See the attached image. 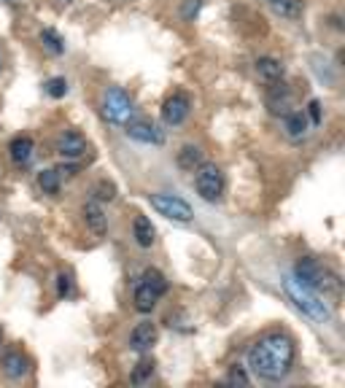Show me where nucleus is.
<instances>
[{"mask_svg":"<svg viewBox=\"0 0 345 388\" xmlns=\"http://www.w3.org/2000/svg\"><path fill=\"white\" fill-rule=\"evenodd\" d=\"M294 356V340L283 332H270L248 351V367L265 380H281L289 375Z\"/></svg>","mask_w":345,"mask_h":388,"instance_id":"obj_1","label":"nucleus"},{"mask_svg":"<svg viewBox=\"0 0 345 388\" xmlns=\"http://www.w3.org/2000/svg\"><path fill=\"white\" fill-rule=\"evenodd\" d=\"M283 289H286V294H289V299L294 302L297 308H299L302 313L308 315V318H313L316 324H326V321L332 318V310H329L326 299L321 297L319 291H313L310 286L299 283L294 275L283 281Z\"/></svg>","mask_w":345,"mask_h":388,"instance_id":"obj_2","label":"nucleus"},{"mask_svg":"<svg viewBox=\"0 0 345 388\" xmlns=\"http://www.w3.org/2000/svg\"><path fill=\"white\" fill-rule=\"evenodd\" d=\"M165 291H168L165 275H162L159 270H146L143 278H141V283L135 286V308H138L141 313H151L154 305L165 297Z\"/></svg>","mask_w":345,"mask_h":388,"instance_id":"obj_3","label":"nucleus"},{"mask_svg":"<svg viewBox=\"0 0 345 388\" xmlns=\"http://www.w3.org/2000/svg\"><path fill=\"white\" fill-rule=\"evenodd\" d=\"M100 108H103L105 121H111V124H127V121L132 119V114H135L132 97L127 95L124 89H119V87H111V89L103 95Z\"/></svg>","mask_w":345,"mask_h":388,"instance_id":"obj_4","label":"nucleus"},{"mask_svg":"<svg viewBox=\"0 0 345 388\" xmlns=\"http://www.w3.org/2000/svg\"><path fill=\"white\" fill-rule=\"evenodd\" d=\"M148 202H151V208H154L159 216L181 221V224L192 221V216H195V213H192V205H189L186 200L175 197V194H151Z\"/></svg>","mask_w":345,"mask_h":388,"instance_id":"obj_5","label":"nucleus"},{"mask_svg":"<svg viewBox=\"0 0 345 388\" xmlns=\"http://www.w3.org/2000/svg\"><path fill=\"white\" fill-rule=\"evenodd\" d=\"M195 186H197V192L202 200L216 202L224 194V173L216 168V165H205V162H202L197 168V175H195Z\"/></svg>","mask_w":345,"mask_h":388,"instance_id":"obj_6","label":"nucleus"},{"mask_svg":"<svg viewBox=\"0 0 345 388\" xmlns=\"http://www.w3.org/2000/svg\"><path fill=\"white\" fill-rule=\"evenodd\" d=\"M189 111H192V100H189V95L172 92V95L165 100V105H162V119L168 121V124H172V127H178V124L186 121Z\"/></svg>","mask_w":345,"mask_h":388,"instance_id":"obj_7","label":"nucleus"},{"mask_svg":"<svg viewBox=\"0 0 345 388\" xmlns=\"http://www.w3.org/2000/svg\"><path fill=\"white\" fill-rule=\"evenodd\" d=\"M267 108H270L272 116H289L294 111V103H292V92L286 84L281 81H272V87L267 89Z\"/></svg>","mask_w":345,"mask_h":388,"instance_id":"obj_8","label":"nucleus"},{"mask_svg":"<svg viewBox=\"0 0 345 388\" xmlns=\"http://www.w3.org/2000/svg\"><path fill=\"white\" fill-rule=\"evenodd\" d=\"M57 151H60V157H65V159H78V157H84V154L89 151V143H87V138H84L81 132L65 130V132L57 138Z\"/></svg>","mask_w":345,"mask_h":388,"instance_id":"obj_9","label":"nucleus"},{"mask_svg":"<svg viewBox=\"0 0 345 388\" xmlns=\"http://www.w3.org/2000/svg\"><path fill=\"white\" fill-rule=\"evenodd\" d=\"M124 130H127V135H130L132 141H138V143L159 146L165 141V135L157 130V124H151V121H146V119H130L124 124Z\"/></svg>","mask_w":345,"mask_h":388,"instance_id":"obj_10","label":"nucleus"},{"mask_svg":"<svg viewBox=\"0 0 345 388\" xmlns=\"http://www.w3.org/2000/svg\"><path fill=\"white\" fill-rule=\"evenodd\" d=\"M154 342H157V324H151V321H141L130 335V348L138 353L148 351Z\"/></svg>","mask_w":345,"mask_h":388,"instance_id":"obj_11","label":"nucleus"},{"mask_svg":"<svg viewBox=\"0 0 345 388\" xmlns=\"http://www.w3.org/2000/svg\"><path fill=\"white\" fill-rule=\"evenodd\" d=\"M321 275H324V267L316 262V259H299L294 265V278L299 281V283H305V286H310V289L316 291V286H319Z\"/></svg>","mask_w":345,"mask_h":388,"instance_id":"obj_12","label":"nucleus"},{"mask_svg":"<svg viewBox=\"0 0 345 388\" xmlns=\"http://www.w3.org/2000/svg\"><path fill=\"white\" fill-rule=\"evenodd\" d=\"M8 154H11V159H14V165H19V168H25L33 162V154H35V143H33V138H27V135H17L11 146H8Z\"/></svg>","mask_w":345,"mask_h":388,"instance_id":"obj_13","label":"nucleus"},{"mask_svg":"<svg viewBox=\"0 0 345 388\" xmlns=\"http://www.w3.org/2000/svg\"><path fill=\"white\" fill-rule=\"evenodd\" d=\"M3 372L8 375V378H14V380H19V378H25L27 372H30V359L22 356V353H6L3 356Z\"/></svg>","mask_w":345,"mask_h":388,"instance_id":"obj_14","label":"nucleus"},{"mask_svg":"<svg viewBox=\"0 0 345 388\" xmlns=\"http://www.w3.org/2000/svg\"><path fill=\"white\" fill-rule=\"evenodd\" d=\"M81 213H84L87 227H89L95 235H105V229H108V221H105V213H103V208H100L98 202H87Z\"/></svg>","mask_w":345,"mask_h":388,"instance_id":"obj_15","label":"nucleus"},{"mask_svg":"<svg viewBox=\"0 0 345 388\" xmlns=\"http://www.w3.org/2000/svg\"><path fill=\"white\" fill-rule=\"evenodd\" d=\"M286 119V135L292 138V141H299V138H305L308 135V127H310V121L308 116L302 114V111H292L289 116H283Z\"/></svg>","mask_w":345,"mask_h":388,"instance_id":"obj_16","label":"nucleus"},{"mask_svg":"<svg viewBox=\"0 0 345 388\" xmlns=\"http://www.w3.org/2000/svg\"><path fill=\"white\" fill-rule=\"evenodd\" d=\"M256 73H259L267 84H272V81H281V78H283V65H281L275 57H259V60H256Z\"/></svg>","mask_w":345,"mask_h":388,"instance_id":"obj_17","label":"nucleus"},{"mask_svg":"<svg viewBox=\"0 0 345 388\" xmlns=\"http://www.w3.org/2000/svg\"><path fill=\"white\" fill-rule=\"evenodd\" d=\"M270 8L281 19H299L302 17V0H270Z\"/></svg>","mask_w":345,"mask_h":388,"instance_id":"obj_18","label":"nucleus"},{"mask_svg":"<svg viewBox=\"0 0 345 388\" xmlns=\"http://www.w3.org/2000/svg\"><path fill=\"white\" fill-rule=\"evenodd\" d=\"M132 235H135V240H138L141 248H151V242H154V227H151V221L146 216H138L135 224H132Z\"/></svg>","mask_w":345,"mask_h":388,"instance_id":"obj_19","label":"nucleus"},{"mask_svg":"<svg viewBox=\"0 0 345 388\" xmlns=\"http://www.w3.org/2000/svg\"><path fill=\"white\" fill-rule=\"evenodd\" d=\"M200 165H202V151H200L197 146H184V148L178 151V168L197 170Z\"/></svg>","mask_w":345,"mask_h":388,"instance_id":"obj_20","label":"nucleus"},{"mask_svg":"<svg viewBox=\"0 0 345 388\" xmlns=\"http://www.w3.org/2000/svg\"><path fill=\"white\" fill-rule=\"evenodd\" d=\"M41 44H44V48H46L49 54H62V51H65V41H62L60 33L51 30V27L41 30Z\"/></svg>","mask_w":345,"mask_h":388,"instance_id":"obj_21","label":"nucleus"},{"mask_svg":"<svg viewBox=\"0 0 345 388\" xmlns=\"http://www.w3.org/2000/svg\"><path fill=\"white\" fill-rule=\"evenodd\" d=\"M38 186L44 189V194H60V173L57 170H44L38 175Z\"/></svg>","mask_w":345,"mask_h":388,"instance_id":"obj_22","label":"nucleus"},{"mask_svg":"<svg viewBox=\"0 0 345 388\" xmlns=\"http://www.w3.org/2000/svg\"><path fill=\"white\" fill-rule=\"evenodd\" d=\"M44 89H46V95H49V97L60 100V97L68 95V81H65L62 76H54V78H49V81L44 84Z\"/></svg>","mask_w":345,"mask_h":388,"instance_id":"obj_23","label":"nucleus"},{"mask_svg":"<svg viewBox=\"0 0 345 388\" xmlns=\"http://www.w3.org/2000/svg\"><path fill=\"white\" fill-rule=\"evenodd\" d=\"M151 375H154V359H141L138 367H135V372H132V383L141 386V383H146Z\"/></svg>","mask_w":345,"mask_h":388,"instance_id":"obj_24","label":"nucleus"},{"mask_svg":"<svg viewBox=\"0 0 345 388\" xmlns=\"http://www.w3.org/2000/svg\"><path fill=\"white\" fill-rule=\"evenodd\" d=\"M95 194H98V200H103V202L105 200L111 202V200H116V186L111 181H100L98 186H95Z\"/></svg>","mask_w":345,"mask_h":388,"instance_id":"obj_25","label":"nucleus"},{"mask_svg":"<svg viewBox=\"0 0 345 388\" xmlns=\"http://www.w3.org/2000/svg\"><path fill=\"white\" fill-rule=\"evenodd\" d=\"M57 294H60L62 299L73 294V281H71V275H65V272H62V275L57 278Z\"/></svg>","mask_w":345,"mask_h":388,"instance_id":"obj_26","label":"nucleus"},{"mask_svg":"<svg viewBox=\"0 0 345 388\" xmlns=\"http://www.w3.org/2000/svg\"><path fill=\"white\" fill-rule=\"evenodd\" d=\"M308 116H310L313 124H321V103L319 100H310V103H308Z\"/></svg>","mask_w":345,"mask_h":388,"instance_id":"obj_27","label":"nucleus"},{"mask_svg":"<svg viewBox=\"0 0 345 388\" xmlns=\"http://www.w3.org/2000/svg\"><path fill=\"white\" fill-rule=\"evenodd\" d=\"M229 383H248L246 372H243V369H232V375H229Z\"/></svg>","mask_w":345,"mask_h":388,"instance_id":"obj_28","label":"nucleus"},{"mask_svg":"<svg viewBox=\"0 0 345 388\" xmlns=\"http://www.w3.org/2000/svg\"><path fill=\"white\" fill-rule=\"evenodd\" d=\"M0 71H3V54H0Z\"/></svg>","mask_w":345,"mask_h":388,"instance_id":"obj_29","label":"nucleus"},{"mask_svg":"<svg viewBox=\"0 0 345 388\" xmlns=\"http://www.w3.org/2000/svg\"><path fill=\"white\" fill-rule=\"evenodd\" d=\"M0 345H3V329H0Z\"/></svg>","mask_w":345,"mask_h":388,"instance_id":"obj_30","label":"nucleus"}]
</instances>
